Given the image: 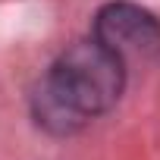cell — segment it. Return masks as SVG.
<instances>
[{
  "instance_id": "cell-1",
  "label": "cell",
  "mask_w": 160,
  "mask_h": 160,
  "mask_svg": "<svg viewBox=\"0 0 160 160\" xmlns=\"http://www.w3.org/2000/svg\"><path fill=\"white\" fill-rule=\"evenodd\" d=\"M126 85V63L107 50L98 38L66 47L44 82L38 85L32 107L38 126L53 135L82 129L91 116L107 113Z\"/></svg>"
},
{
  "instance_id": "cell-2",
  "label": "cell",
  "mask_w": 160,
  "mask_h": 160,
  "mask_svg": "<svg viewBox=\"0 0 160 160\" xmlns=\"http://www.w3.org/2000/svg\"><path fill=\"white\" fill-rule=\"evenodd\" d=\"M94 38L122 63L160 57V19L138 3H107L94 16Z\"/></svg>"
}]
</instances>
